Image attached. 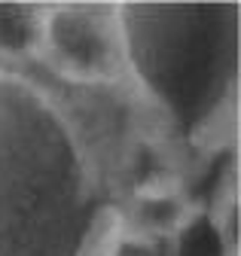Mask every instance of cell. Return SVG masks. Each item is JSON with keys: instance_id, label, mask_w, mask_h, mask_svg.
<instances>
[{"instance_id": "cell-1", "label": "cell", "mask_w": 241, "mask_h": 256, "mask_svg": "<svg viewBox=\"0 0 241 256\" xmlns=\"http://www.w3.org/2000/svg\"><path fill=\"white\" fill-rule=\"evenodd\" d=\"M34 43L46 70L80 92L126 82V52L113 6L43 10L34 24Z\"/></svg>"}]
</instances>
